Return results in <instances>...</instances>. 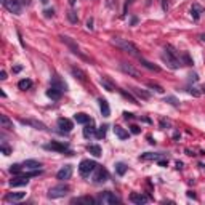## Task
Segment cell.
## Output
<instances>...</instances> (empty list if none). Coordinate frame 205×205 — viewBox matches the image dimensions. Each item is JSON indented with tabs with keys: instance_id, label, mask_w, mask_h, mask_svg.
<instances>
[{
	"instance_id": "6da1fadb",
	"label": "cell",
	"mask_w": 205,
	"mask_h": 205,
	"mask_svg": "<svg viewBox=\"0 0 205 205\" xmlns=\"http://www.w3.org/2000/svg\"><path fill=\"white\" fill-rule=\"evenodd\" d=\"M112 44H114L117 48H120L122 51L128 53V55H131V56H138V58H139V48H138L135 44H133V42L127 40V39L114 37V39H112Z\"/></svg>"
},
{
	"instance_id": "7a4b0ae2",
	"label": "cell",
	"mask_w": 205,
	"mask_h": 205,
	"mask_svg": "<svg viewBox=\"0 0 205 205\" xmlns=\"http://www.w3.org/2000/svg\"><path fill=\"white\" fill-rule=\"evenodd\" d=\"M162 61H164L170 69H180V66L183 64L181 59L178 58V55H176V51H173V48L170 45H168L165 48V51L162 53Z\"/></svg>"
},
{
	"instance_id": "3957f363",
	"label": "cell",
	"mask_w": 205,
	"mask_h": 205,
	"mask_svg": "<svg viewBox=\"0 0 205 205\" xmlns=\"http://www.w3.org/2000/svg\"><path fill=\"white\" fill-rule=\"evenodd\" d=\"M70 191V188L67 184H56L53 188L48 189V199H59V197H64Z\"/></svg>"
},
{
	"instance_id": "277c9868",
	"label": "cell",
	"mask_w": 205,
	"mask_h": 205,
	"mask_svg": "<svg viewBox=\"0 0 205 205\" xmlns=\"http://www.w3.org/2000/svg\"><path fill=\"white\" fill-rule=\"evenodd\" d=\"M98 167V164L95 160H90V159H85V160H82L80 162V165H79V173L83 176V178H87V176H90L91 172H95V168Z\"/></svg>"
},
{
	"instance_id": "5b68a950",
	"label": "cell",
	"mask_w": 205,
	"mask_h": 205,
	"mask_svg": "<svg viewBox=\"0 0 205 205\" xmlns=\"http://www.w3.org/2000/svg\"><path fill=\"white\" fill-rule=\"evenodd\" d=\"M98 202H100L101 205H114V203H119L120 199L114 194L111 192V191H104V192H101L100 196H98Z\"/></svg>"
},
{
	"instance_id": "8992f818",
	"label": "cell",
	"mask_w": 205,
	"mask_h": 205,
	"mask_svg": "<svg viewBox=\"0 0 205 205\" xmlns=\"http://www.w3.org/2000/svg\"><path fill=\"white\" fill-rule=\"evenodd\" d=\"M47 151H56V152H66L67 155H72L74 152L69 151V144L67 143H59V141H51L44 146Z\"/></svg>"
},
{
	"instance_id": "52a82bcc",
	"label": "cell",
	"mask_w": 205,
	"mask_h": 205,
	"mask_svg": "<svg viewBox=\"0 0 205 205\" xmlns=\"http://www.w3.org/2000/svg\"><path fill=\"white\" fill-rule=\"evenodd\" d=\"M119 67H120V70H122L123 74H127L128 77H133V79H141V72L133 64H128V63H120Z\"/></svg>"
},
{
	"instance_id": "ba28073f",
	"label": "cell",
	"mask_w": 205,
	"mask_h": 205,
	"mask_svg": "<svg viewBox=\"0 0 205 205\" xmlns=\"http://www.w3.org/2000/svg\"><path fill=\"white\" fill-rule=\"evenodd\" d=\"M109 180V172L106 170L104 167L98 165L95 168V173H93V183H104Z\"/></svg>"
},
{
	"instance_id": "9c48e42d",
	"label": "cell",
	"mask_w": 205,
	"mask_h": 205,
	"mask_svg": "<svg viewBox=\"0 0 205 205\" xmlns=\"http://www.w3.org/2000/svg\"><path fill=\"white\" fill-rule=\"evenodd\" d=\"M5 8L8 10L10 13H13V15H21V11H23V5L19 3V0H6Z\"/></svg>"
},
{
	"instance_id": "30bf717a",
	"label": "cell",
	"mask_w": 205,
	"mask_h": 205,
	"mask_svg": "<svg viewBox=\"0 0 205 205\" xmlns=\"http://www.w3.org/2000/svg\"><path fill=\"white\" fill-rule=\"evenodd\" d=\"M23 125H29V127H32V128H35V130H47V125L44 123V122H40V120H34V119H21L19 120Z\"/></svg>"
},
{
	"instance_id": "8fae6325",
	"label": "cell",
	"mask_w": 205,
	"mask_h": 205,
	"mask_svg": "<svg viewBox=\"0 0 205 205\" xmlns=\"http://www.w3.org/2000/svg\"><path fill=\"white\" fill-rule=\"evenodd\" d=\"M59 39H61L63 42H64V44H66V45H67V47L70 48V50H72V53H75V55H79V56H80V58H82V59H87V56H85V55H83V53H82V51L79 50V47H77V45L74 44V42H72V40H70V39H69V37H64V35H61V37H59Z\"/></svg>"
},
{
	"instance_id": "7c38bea8",
	"label": "cell",
	"mask_w": 205,
	"mask_h": 205,
	"mask_svg": "<svg viewBox=\"0 0 205 205\" xmlns=\"http://www.w3.org/2000/svg\"><path fill=\"white\" fill-rule=\"evenodd\" d=\"M128 199H130V202L136 203V205H144V203L149 202V197L144 196V194H141V192H131Z\"/></svg>"
},
{
	"instance_id": "4fadbf2b",
	"label": "cell",
	"mask_w": 205,
	"mask_h": 205,
	"mask_svg": "<svg viewBox=\"0 0 205 205\" xmlns=\"http://www.w3.org/2000/svg\"><path fill=\"white\" fill-rule=\"evenodd\" d=\"M70 176H72V165H64L58 173H56V178L59 181H66V180L70 178Z\"/></svg>"
},
{
	"instance_id": "5bb4252c",
	"label": "cell",
	"mask_w": 205,
	"mask_h": 205,
	"mask_svg": "<svg viewBox=\"0 0 205 205\" xmlns=\"http://www.w3.org/2000/svg\"><path fill=\"white\" fill-rule=\"evenodd\" d=\"M58 128H59L61 131L69 133L70 130L74 128V123H72V120H69V119H66V117H59V119H58Z\"/></svg>"
},
{
	"instance_id": "9a60e30c",
	"label": "cell",
	"mask_w": 205,
	"mask_h": 205,
	"mask_svg": "<svg viewBox=\"0 0 205 205\" xmlns=\"http://www.w3.org/2000/svg\"><path fill=\"white\" fill-rule=\"evenodd\" d=\"M27 183H29V176H26V175H18L16 178L10 180V186H11V188L27 186Z\"/></svg>"
},
{
	"instance_id": "2e32d148",
	"label": "cell",
	"mask_w": 205,
	"mask_h": 205,
	"mask_svg": "<svg viewBox=\"0 0 205 205\" xmlns=\"http://www.w3.org/2000/svg\"><path fill=\"white\" fill-rule=\"evenodd\" d=\"M70 72H72L74 79H77L79 82H82V83H85V82H87V72H85V70H82L80 67L72 66V67H70Z\"/></svg>"
},
{
	"instance_id": "e0dca14e",
	"label": "cell",
	"mask_w": 205,
	"mask_h": 205,
	"mask_svg": "<svg viewBox=\"0 0 205 205\" xmlns=\"http://www.w3.org/2000/svg\"><path fill=\"white\" fill-rule=\"evenodd\" d=\"M191 16H192V19L194 21H199L200 19V16L203 15V13H205V10L202 8V6L199 5V3H192V6H191Z\"/></svg>"
},
{
	"instance_id": "ac0fdd59",
	"label": "cell",
	"mask_w": 205,
	"mask_h": 205,
	"mask_svg": "<svg viewBox=\"0 0 205 205\" xmlns=\"http://www.w3.org/2000/svg\"><path fill=\"white\" fill-rule=\"evenodd\" d=\"M51 87H56V88H59L61 91H63V93H64V91L67 90V85H66V82H63L61 80V77L59 75H53L51 77Z\"/></svg>"
},
{
	"instance_id": "d6986e66",
	"label": "cell",
	"mask_w": 205,
	"mask_h": 205,
	"mask_svg": "<svg viewBox=\"0 0 205 205\" xmlns=\"http://www.w3.org/2000/svg\"><path fill=\"white\" fill-rule=\"evenodd\" d=\"M26 197V192H8L5 196V202H19Z\"/></svg>"
},
{
	"instance_id": "ffe728a7",
	"label": "cell",
	"mask_w": 205,
	"mask_h": 205,
	"mask_svg": "<svg viewBox=\"0 0 205 205\" xmlns=\"http://www.w3.org/2000/svg\"><path fill=\"white\" fill-rule=\"evenodd\" d=\"M96 130H98V128H95V123H93V120H91V122L85 123V128H83V136H85V138L95 136V135H96Z\"/></svg>"
},
{
	"instance_id": "44dd1931",
	"label": "cell",
	"mask_w": 205,
	"mask_h": 205,
	"mask_svg": "<svg viewBox=\"0 0 205 205\" xmlns=\"http://www.w3.org/2000/svg\"><path fill=\"white\" fill-rule=\"evenodd\" d=\"M61 95H63V91H61L59 88H56V87H51V85H50V88L47 90V96L51 98L53 101H58L59 98H61Z\"/></svg>"
},
{
	"instance_id": "7402d4cb",
	"label": "cell",
	"mask_w": 205,
	"mask_h": 205,
	"mask_svg": "<svg viewBox=\"0 0 205 205\" xmlns=\"http://www.w3.org/2000/svg\"><path fill=\"white\" fill-rule=\"evenodd\" d=\"M98 200L93 199L90 196H85V197H75V199L70 200V203H85V205H91V203H96Z\"/></svg>"
},
{
	"instance_id": "603a6c76",
	"label": "cell",
	"mask_w": 205,
	"mask_h": 205,
	"mask_svg": "<svg viewBox=\"0 0 205 205\" xmlns=\"http://www.w3.org/2000/svg\"><path fill=\"white\" fill-rule=\"evenodd\" d=\"M23 165H24L26 168H29V170H40L42 162L34 160V159H29V160H24V162H23Z\"/></svg>"
},
{
	"instance_id": "cb8c5ba5",
	"label": "cell",
	"mask_w": 205,
	"mask_h": 205,
	"mask_svg": "<svg viewBox=\"0 0 205 205\" xmlns=\"http://www.w3.org/2000/svg\"><path fill=\"white\" fill-rule=\"evenodd\" d=\"M165 157V155L164 154H152V152H146V154H141L139 155V159L141 160H155V162H157L159 159H164Z\"/></svg>"
},
{
	"instance_id": "d4e9b609",
	"label": "cell",
	"mask_w": 205,
	"mask_h": 205,
	"mask_svg": "<svg viewBox=\"0 0 205 205\" xmlns=\"http://www.w3.org/2000/svg\"><path fill=\"white\" fill-rule=\"evenodd\" d=\"M100 109H101V114L103 117H109L111 116V108H109V103L103 100V98H100Z\"/></svg>"
},
{
	"instance_id": "484cf974",
	"label": "cell",
	"mask_w": 205,
	"mask_h": 205,
	"mask_svg": "<svg viewBox=\"0 0 205 205\" xmlns=\"http://www.w3.org/2000/svg\"><path fill=\"white\" fill-rule=\"evenodd\" d=\"M139 64L144 66L146 69H149V70H154V72H160V67H159V66L152 64V63H149V61L144 59V58H141V56H139Z\"/></svg>"
},
{
	"instance_id": "4316f807",
	"label": "cell",
	"mask_w": 205,
	"mask_h": 205,
	"mask_svg": "<svg viewBox=\"0 0 205 205\" xmlns=\"http://www.w3.org/2000/svg\"><path fill=\"white\" fill-rule=\"evenodd\" d=\"M74 120L77 123H88V122H91V119H90V116H87V114H83V112H77V114L74 116Z\"/></svg>"
},
{
	"instance_id": "83f0119b",
	"label": "cell",
	"mask_w": 205,
	"mask_h": 205,
	"mask_svg": "<svg viewBox=\"0 0 205 205\" xmlns=\"http://www.w3.org/2000/svg\"><path fill=\"white\" fill-rule=\"evenodd\" d=\"M114 133H116V136L119 139H127L128 138V131H127L125 128H122V127H119V125L114 127Z\"/></svg>"
},
{
	"instance_id": "f1b7e54d",
	"label": "cell",
	"mask_w": 205,
	"mask_h": 205,
	"mask_svg": "<svg viewBox=\"0 0 205 205\" xmlns=\"http://www.w3.org/2000/svg\"><path fill=\"white\" fill-rule=\"evenodd\" d=\"M0 125H2V128H6V130L15 128V127H13V122L6 116H0Z\"/></svg>"
},
{
	"instance_id": "f546056e",
	"label": "cell",
	"mask_w": 205,
	"mask_h": 205,
	"mask_svg": "<svg viewBox=\"0 0 205 205\" xmlns=\"http://www.w3.org/2000/svg\"><path fill=\"white\" fill-rule=\"evenodd\" d=\"M131 93H135L136 96H139V98H141V100H149V98H151V95H149V93H147V91H144V90H141V88H135V87H133V88H131Z\"/></svg>"
},
{
	"instance_id": "4dcf8cb0",
	"label": "cell",
	"mask_w": 205,
	"mask_h": 205,
	"mask_svg": "<svg viewBox=\"0 0 205 205\" xmlns=\"http://www.w3.org/2000/svg\"><path fill=\"white\" fill-rule=\"evenodd\" d=\"M101 85L106 88V90H108V91H116L117 88H116V85H114V83H112L109 79H108V77H103V79H101Z\"/></svg>"
},
{
	"instance_id": "1f68e13d",
	"label": "cell",
	"mask_w": 205,
	"mask_h": 205,
	"mask_svg": "<svg viewBox=\"0 0 205 205\" xmlns=\"http://www.w3.org/2000/svg\"><path fill=\"white\" fill-rule=\"evenodd\" d=\"M127 170H128V167H127L123 162H117V164H116V173L119 176H123L127 173Z\"/></svg>"
},
{
	"instance_id": "d6a6232c",
	"label": "cell",
	"mask_w": 205,
	"mask_h": 205,
	"mask_svg": "<svg viewBox=\"0 0 205 205\" xmlns=\"http://www.w3.org/2000/svg\"><path fill=\"white\" fill-rule=\"evenodd\" d=\"M18 88H19V90H29V88H32V80H31V79H23V80H19V82H18Z\"/></svg>"
},
{
	"instance_id": "836d02e7",
	"label": "cell",
	"mask_w": 205,
	"mask_h": 205,
	"mask_svg": "<svg viewBox=\"0 0 205 205\" xmlns=\"http://www.w3.org/2000/svg\"><path fill=\"white\" fill-rule=\"evenodd\" d=\"M88 152H90V154H93L95 157H101V155H103L101 147L98 146V144H90V146H88Z\"/></svg>"
},
{
	"instance_id": "e575fe53",
	"label": "cell",
	"mask_w": 205,
	"mask_h": 205,
	"mask_svg": "<svg viewBox=\"0 0 205 205\" xmlns=\"http://www.w3.org/2000/svg\"><path fill=\"white\" fill-rule=\"evenodd\" d=\"M66 16H67V19H69L72 24H77V23H79V16H77V13H75L74 10H69V11L66 13Z\"/></svg>"
},
{
	"instance_id": "d590c367",
	"label": "cell",
	"mask_w": 205,
	"mask_h": 205,
	"mask_svg": "<svg viewBox=\"0 0 205 205\" xmlns=\"http://www.w3.org/2000/svg\"><path fill=\"white\" fill-rule=\"evenodd\" d=\"M106 131H108V125H101L100 128L96 130V135H95V136H96L98 139H103V138L106 136Z\"/></svg>"
},
{
	"instance_id": "8d00e7d4",
	"label": "cell",
	"mask_w": 205,
	"mask_h": 205,
	"mask_svg": "<svg viewBox=\"0 0 205 205\" xmlns=\"http://www.w3.org/2000/svg\"><path fill=\"white\" fill-rule=\"evenodd\" d=\"M180 59H181V63H184L186 66H192V64H194V61L191 59V56H189L188 53H183V55L180 56Z\"/></svg>"
},
{
	"instance_id": "74e56055",
	"label": "cell",
	"mask_w": 205,
	"mask_h": 205,
	"mask_svg": "<svg viewBox=\"0 0 205 205\" xmlns=\"http://www.w3.org/2000/svg\"><path fill=\"white\" fill-rule=\"evenodd\" d=\"M119 91H120V95H122L125 100H130L133 104H138V100H136V98H133V96L128 93V91H125V90H119Z\"/></svg>"
},
{
	"instance_id": "f35d334b",
	"label": "cell",
	"mask_w": 205,
	"mask_h": 205,
	"mask_svg": "<svg viewBox=\"0 0 205 205\" xmlns=\"http://www.w3.org/2000/svg\"><path fill=\"white\" fill-rule=\"evenodd\" d=\"M24 165H19V164H13L11 167H10V172L13 173V175H21V168H23Z\"/></svg>"
},
{
	"instance_id": "ab89813d",
	"label": "cell",
	"mask_w": 205,
	"mask_h": 205,
	"mask_svg": "<svg viewBox=\"0 0 205 205\" xmlns=\"http://www.w3.org/2000/svg\"><path fill=\"white\" fill-rule=\"evenodd\" d=\"M164 101H165V103H168V104H172V106H175V108H178V106H180V101L176 100L175 96H167Z\"/></svg>"
},
{
	"instance_id": "60d3db41",
	"label": "cell",
	"mask_w": 205,
	"mask_h": 205,
	"mask_svg": "<svg viewBox=\"0 0 205 205\" xmlns=\"http://www.w3.org/2000/svg\"><path fill=\"white\" fill-rule=\"evenodd\" d=\"M147 87H149V88H154L157 93H164V88H162L160 85H157V83H154V82H149V83H147Z\"/></svg>"
},
{
	"instance_id": "b9f144b4",
	"label": "cell",
	"mask_w": 205,
	"mask_h": 205,
	"mask_svg": "<svg viewBox=\"0 0 205 205\" xmlns=\"http://www.w3.org/2000/svg\"><path fill=\"white\" fill-rule=\"evenodd\" d=\"M172 123H170V120H167L165 117H162L160 119V128H170Z\"/></svg>"
},
{
	"instance_id": "7bdbcfd3",
	"label": "cell",
	"mask_w": 205,
	"mask_h": 205,
	"mask_svg": "<svg viewBox=\"0 0 205 205\" xmlns=\"http://www.w3.org/2000/svg\"><path fill=\"white\" fill-rule=\"evenodd\" d=\"M188 91H189V93L192 95V96H196V98L202 95V91H200V90H197V88H194V87H189V88H188Z\"/></svg>"
},
{
	"instance_id": "ee69618b",
	"label": "cell",
	"mask_w": 205,
	"mask_h": 205,
	"mask_svg": "<svg viewBox=\"0 0 205 205\" xmlns=\"http://www.w3.org/2000/svg\"><path fill=\"white\" fill-rule=\"evenodd\" d=\"M106 5H108L111 10H116L117 5H119V2H117V0H106Z\"/></svg>"
},
{
	"instance_id": "f6af8a7d",
	"label": "cell",
	"mask_w": 205,
	"mask_h": 205,
	"mask_svg": "<svg viewBox=\"0 0 205 205\" xmlns=\"http://www.w3.org/2000/svg\"><path fill=\"white\" fill-rule=\"evenodd\" d=\"M44 15H45V18H53L55 16V10L53 8H48V10L44 11Z\"/></svg>"
},
{
	"instance_id": "bcb514c9",
	"label": "cell",
	"mask_w": 205,
	"mask_h": 205,
	"mask_svg": "<svg viewBox=\"0 0 205 205\" xmlns=\"http://www.w3.org/2000/svg\"><path fill=\"white\" fill-rule=\"evenodd\" d=\"M2 152H3L5 155H10V154H11V147H8V146L3 143V144H2Z\"/></svg>"
},
{
	"instance_id": "7dc6e473",
	"label": "cell",
	"mask_w": 205,
	"mask_h": 205,
	"mask_svg": "<svg viewBox=\"0 0 205 205\" xmlns=\"http://www.w3.org/2000/svg\"><path fill=\"white\" fill-rule=\"evenodd\" d=\"M130 131L133 133V135H138L141 130H139V127H138V125H131V127H130Z\"/></svg>"
},
{
	"instance_id": "c3c4849f",
	"label": "cell",
	"mask_w": 205,
	"mask_h": 205,
	"mask_svg": "<svg viewBox=\"0 0 205 205\" xmlns=\"http://www.w3.org/2000/svg\"><path fill=\"white\" fill-rule=\"evenodd\" d=\"M123 119L125 120H131V119H135V116H133L131 112H123Z\"/></svg>"
},
{
	"instance_id": "681fc988",
	"label": "cell",
	"mask_w": 205,
	"mask_h": 205,
	"mask_svg": "<svg viewBox=\"0 0 205 205\" xmlns=\"http://www.w3.org/2000/svg\"><path fill=\"white\" fill-rule=\"evenodd\" d=\"M157 164H159L160 167H167V165H168V160H165V159H159V160H157Z\"/></svg>"
},
{
	"instance_id": "f907efd6",
	"label": "cell",
	"mask_w": 205,
	"mask_h": 205,
	"mask_svg": "<svg viewBox=\"0 0 205 205\" xmlns=\"http://www.w3.org/2000/svg\"><path fill=\"white\" fill-rule=\"evenodd\" d=\"M160 2H162V10L167 11L168 10V0H160Z\"/></svg>"
},
{
	"instance_id": "816d5d0a",
	"label": "cell",
	"mask_w": 205,
	"mask_h": 205,
	"mask_svg": "<svg viewBox=\"0 0 205 205\" xmlns=\"http://www.w3.org/2000/svg\"><path fill=\"white\" fill-rule=\"evenodd\" d=\"M87 27L90 31H93V18H90L88 21H87Z\"/></svg>"
},
{
	"instance_id": "f5cc1de1",
	"label": "cell",
	"mask_w": 205,
	"mask_h": 205,
	"mask_svg": "<svg viewBox=\"0 0 205 205\" xmlns=\"http://www.w3.org/2000/svg\"><path fill=\"white\" fill-rule=\"evenodd\" d=\"M189 79L192 80V82H196V80H199V77H197V74H191V75H189Z\"/></svg>"
},
{
	"instance_id": "db71d44e",
	"label": "cell",
	"mask_w": 205,
	"mask_h": 205,
	"mask_svg": "<svg viewBox=\"0 0 205 205\" xmlns=\"http://www.w3.org/2000/svg\"><path fill=\"white\" fill-rule=\"evenodd\" d=\"M21 5H31V0H19Z\"/></svg>"
},
{
	"instance_id": "11a10c76",
	"label": "cell",
	"mask_w": 205,
	"mask_h": 205,
	"mask_svg": "<svg viewBox=\"0 0 205 205\" xmlns=\"http://www.w3.org/2000/svg\"><path fill=\"white\" fill-rule=\"evenodd\" d=\"M0 79H2V80L6 79V72H5V70H2V72H0Z\"/></svg>"
},
{
	"instance_id": "9f6ffc18",
	"label": "cell",
	"mask_w": 205,
	"mask_h": 205,
	"mask_svg": "<svg viewBox=\"0 0 205 205\" xmlns=\"http://www.w3.org/2000/svg\"><path fill=\"white\" fill-rule=\"evenodd\" d=\"M176 168H178V170H181V168H183V162H176Z\"/></svg>"
},
{
	"instance_id": "6f0895ef",
	"label": "cell",
	"mask_w": 205,
	"mask_h": 205,
	"mask_svg": "<svg viewBox=\"0 0 205 205\" xmlns=\"http://www.w3.org/2000/svg\"><path fill=\"white\" fill-rule=\"evenodd\" d=\"M188 197H192V199H196V194L192 192V191H188Z\"/></svg>"
},
{
	"instance_id": "680465c9",
	"label": "cell",
	"mask_w": 205,
	"mask_h": 205,
	"mask_svg": "<svg viewBox=\"0 0 205 205\" xmlns=\"http://www.w3.org/2000/svg\"><path fill=\"white\" fill-rule=\"evenodd\" d=\"M21 69H23V67H21V66H15V67H13V72H19V70Z\"/></svg>"
},
{
	"instance_id": "91938a15",
	"label": "cell",
	"mask_w": 205,
	"mask_h": 205,
	"mask_svg": "<svg viewBox=\"0 0 205 205\" xmlns=\"http://www.w3.org/2000/svg\"><path fill=\"white\" fill-rule=\"evenodd\" d=\"M147 141H149V143H151V144H155V139H152L151 136H147Z\"/></svg>"
},
{
	"instance_id": "94428289",
	"label": "cell",
	"mask_w": 205,
	"mask_h": 205,
	"mask_svg": "<svg viewBox=\"0 0 205 205\" xmlns=\"http://www.w3.org/2000/svg\"><path fill=\"white\" fill-rule=\"evenodd\" d=\"M173 139L178 141V139H180V133H175V135H173Z\"/></svg>"
},
{
	"instance_id": "6125c7cd",
	"label": "cell",
	"mask_w": 205,
	"mask_h": 205,
	"mask_svg": "<svg viewBox=\"0 0 205 205\" xmlns=\"http://www.w3.org/2000/svg\"><path fill=\"white\" fill-rule=\"evenodd\" d=\"M186 154H188V155H196V154H194L192 151H191V149H186Z\"/></svg>"
},
{
	"instance_id": "be15d7a7",
	"label": "cell",
	"mask_w": 205,
	"mask_h": 205,
	"mask_svg": "<svg viewBox=\"0 0 205 205\" xmlns=\"http://www.w3.org/2000/svg\"><path fill=\"white\" fill-rule=\"evenodd\" d=\"M199 39H200L202 42H205V34H200V35H199Z\"/></svg>"
},
{
	"instance_id": "e7e4bbea",
	"label": "cell",
	"mask_w": 205,
	"mask_h": 205,
	"mask_svg": "<svg viewBox=\"0 0 205 205\" xmlns=\"http://www.w3.org/2000/svg\"><path fill=\"white\" fill-rule=\"evenodd\" d=\"M69 5H70V6H74V5H75V0H69Z\"/></svg>"
},
{
	"instance_id": "03108f58",
	"label": "cell",
	"mask_w": 205,
	"mask_h": 205,
	"mask_svg": "<svg viewBox=\"0 0 205 205\" xmlns=\"http://www.w3.org/2000/svg\"><path fill=\"white\" fill-rule=\"evenodd\" d=\"M40 2H42V3H48V0H40Z\"/></svg>"
},
{
	"instance_id": "003e7915",
	"label": "cell",
	"mask_w": 205,
	"mask_h": 205,
	"mask_svg": "<svg viewBox=\"0 0 205 205\" xmlns=\"http://www.w3.org/2000/svg\"><path fill=\"white\" fill-rule=\"evenodd\" d=\"M202 93H205V85L202 87Z\"/></svg>"
}]
</instances>
